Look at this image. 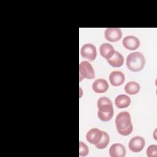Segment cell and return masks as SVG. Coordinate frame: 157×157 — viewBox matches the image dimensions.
Here are the masks:
<instances>
[{
  "instance_id": "cell-6",
  "label": "cell",
  "mask_w": 157,
  "mask_h": 157,
  "mask_svg": "<svg viewBox=\"0 0 157 157\" xmlns=\"http://www.w3.org/2000/svg\"><path fill=\"white\" fill-rule=\"evenodd\" d=\"M122 32L119 28H107L104 31L105 39L111 42H115L121 39Z\"/></svg>"
},
{
  "instance_id": "cell-19",
  "label": "cell",
  "mask_w": 157,
  "mask_h": 157,
  "mask_svg": "<svg viewBox=\"0 0 157 157\" xmlns=\"http://www.w3.org/2000/svg\"><path fill=\"white\" fill-rule=\"evenodd\" d=\"M157 153V145H150L147 149V155L148 157H156Z\"/></svg>"
},
{
  "instance_id": "cell-2",
  "label": "cell",
  "mask_w": 157,
  "mask_h": 157,
  "mask_svg": "<svg viewBox=\"0 0 157 157\" xmlns=\"http://www.w3.org/2000/svg\"><path fill=\"white\" fill-rule=\"evenodd\" d=\"M98 108V116L102 121H108L110 120L113 116L114 110L112 102L110 99L107 97H101L97 102Z\"/></svg>"
},
{
  "instance_id": "cell-12",
  "label": "cell",
  "mask_w": 157,
  "mask_h": 157,
  "mask_svg": "<svg viewBox=\"0 0 157 157\" xmlns=\"http://www.w3.org/2000/svg\"><path fill=\"white\" fill-rule=\"evenodd\" d=\"M92 89L96 93H103L109 89V84L105 79H96L92 84Z\"/></svg>"
},
{
  "instance_id": "cell-11",
  "label": "cell",
  "mask_w": 157,
  "mask_h": 157,
  "mask_svg": "<svg viewBox=\"0 0 157 157\" xmlns=\"http://www.w3.org/2000/svg\"><path fill=\"white\" fill-rule=\"evenodd\" d=\"M109 155L111 157H124L126 155L124 146L120 143L112 145L109 149Z\"/></svg>"
},
{
  "instance_id": "cell-15",
  "label": "cell",
  "mask_w": 157,
  "mask_h": 157,
  "mask_svg": "<svg viewBox=\"0 0 157 157\" xmlns=\"http://www.w3.org/2000/svg\"><path fill=\"white\" fill-rule=\"evenodd\" d=\"M131 100V98L126 94H120L116 97L115 104L117 108L123 109L129 106Z\"/></svg>"
},
{
  "instance_id": "cell-9",
  "label": "cell",
  "mask_w": 157,
  "mask_h": 157,
  "mask_svg": "<svg viewBox=\"0 0 157 157\" xmlns=\"http://www.w3.org/2000/svg\"><path fill=\"white\" fill-rule=\"evenodd\" d=\"M123 45L124 48L129 50H135L137 49L140 45L139 39L133 36H128L123 38L122 40Z\"/></svg>"
},
{
  "instance_id": "cell-10",
  "label": "cell",
  "mask_w": 157,
  "mask_h": 157,
  "mask_svg": "<svg viewBox=\"0 0 157 157\" xmlns=\"http://www.w3.org/2000/svg\"><path fill=\"white\" fill-rule=\"evenodd\" d=\"M125 80L124 75L120 71H113L109 75V82L114 86H118L122 85Z\"/></svg>"
},
{
  "instance_id": "cell-13",
  "label": "cell",
  "mask_w": 157,
  "mask_h": 157,
  "mask_svg": "<svg viewBox=\"0 0 157 157\" xmlns=\"http://www.w3.org/2000/svg\"><path fill=\"white\" fill-rule=\"evenodd\" d=\"M115 50L114 47L110 44L104 43L99 47V52L101 55L106 59L111 58L114 54Z\"/></svg>"
},
{
  "instance_id": "cell-18",
  "label": "cell",
  "mask_w": 157,
  "mask_h": 157,
  "mask_svg": "<svg viewBox=\"0 0 157 157\" xmlns=\"http://www.w3.org/2000/svg\"><path fill=\"white\" fill-rule=\"evenodd\" d=\"M89 153L88 146L82 141L79 143V155L80 156H86Z\"/></svg>"
},
{
  "instance_id": "cell-14",
  "label": "cell",
  "mask_w": 157,
  "mask_h": 157,
  "mask_svg": "<svg viewBox=\"0 0 157 157\" xmlns=\"http://www.w3.org/2000/svg\"><path fill=\"white\" fill-rule=\"evenodd\" d=\"M107 61L113 67H120L124 63V58L120 52L115 51L113 56L107 59Z\"/></svg>"
},
{
  "instance_id": "cell-1",
  "label": "cell",
  "mask_w": 157,
  "mask_h": 157,
  "mask_svg": "<svg viewBox=\"0 0 157 157\" xmlns=\"http://www.w3.org/2000/svg\"><path fill=\"white\" fill-rule=\"evenodd\" d=\"M115 125L118 132L124 136L131 134L133 126L129 113L126 111L120 112L115 118Z\"/></svg>"
},
{
  "instance_id": "cell-5",
  "label": "cell",
  "mask_w": 157,
  "mask_h": 157,
  "mask_svg": "<svg viewBox=\"0 0 157 157\" xmlns=\"http://www.w3.org/2000/svg\"><path fill=\"white\" fill-rule=\"evenodd\" d=\"M81 56L90 61H93L97 55L96 47L91 44H84L80 49Z\"/></svg>"
},
{
  "instance_id": "cell-3",
  "label": "cell",
  "mask_w": 157,
  "mask_h": 157,
  "mask_svg": "<svg viewBox=\"0 0 157 157\" xmlns=\"http://www.w3.org/2000/svg\"><path fill=\"white\" fill-rule=\"evenodd\" d=\"M126 64L127 67L130 71L139 72L144 69L145 64V59L142 53L135 52L129 54L126 58Z\"/></svg>"
},
{
  "instance_id": "cell-16",
  "label": "cell",
  "mask_w": 157,
  "mask_h": 157,
  "mask_svg": "<svg viewBox=\"0 0 157 157\" xmlns=\"http://www.w3.org/2000/svg\"><path fill=\"white\" fill-rule=\"evenodd\" d=\"M140 85L136 82H129L127 83L124 86V91L126 93L130 95H134L140 91Z\"/></svg>"
},
{
  "instance_id": "cell-7",
  "label": "cell",
  "mask_w": 157,
  "mask_h": 157,
  "mask_svg": "<svg viewBox=\"0 0 157 157\" xmlns=\"http://www.w3.org/2000/svg\"><path fill=\"white\" fill-rule=\"evenodd\" d=\"M145 144V139L143 137L140 136H135L129 140L128 147L131 151L138 153L144 149Z\"/></svg>"
},
{
  "instance_id": "cell-4",
  "label": "cell",
  "mask_w": 157,
  "mask_h": 157,
  "mask_svg": "<svg viewBox=\"0 0 157 157\" xmlns=\"http://www.w3.org/2000/svg\"><path fill=\"white\" fill-rule=\"evenodd\" d=\"M80 81L83 78L93 79L95 77V74L92 65L86 61H82L79 64Z\"/></svg>"
},
{
  "instance_id": "cell-17",
  "label": "cell",
  "mask_w": 157,
  "mask_h": 157,
  "mask_svg": "<svg viewBox=\"0 0 157 157\" xmlns=\"http://www.w3.org/2000/svg\"><path fill=\"white\" fill-rule=\"evenodd\" d=\"M109 141L110 137L108 134L105 131H102V136L101 140L98 144H96L95 146L98 149H104L108 145V144H109Z\"/></svg>"
},
{
  "instance_id": "cell-8",
  "label": "cell",
  "mask_w": 157,
  "mask_h": 157,
  "mask_svg": "<svg viewBox=\"0 0 157 157\" xmlns=\"http://www.w3.org/2000/svg\"><path fill=\"white\" fill-rule=\"evenodd\" d=\"M102 131L98 128H92L90 129L86 134L87 141L91 144L96 145L101 140Z\"/></svg>"
}]
</instances>
